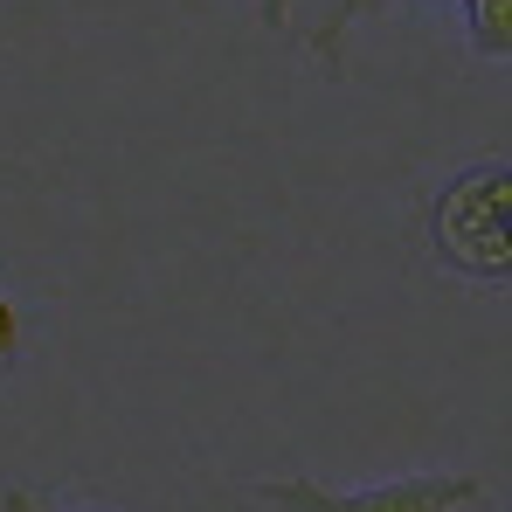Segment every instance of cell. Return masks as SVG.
<instances>
[{
    "mask_svg": "<svg viewBox=\"0 0 512 512\" xmlns=\"http://www.w3.org/2000/svg\"><path fill=\"white\" fill-rule=\"evenodd\" d=\"M256 21L263 28H291V0H256Z\"/></svg>",
    "mask_w": 512,
    "mask_h": 512,
    "instance_id": "6",
    "label": "cell"
},
{
    "mask_svg": "<svg viewBox=\"0 0 512 512\" xmlns=\"http://www.w3.org/2000/svg\"><path fill=\"white\" fill-rule=\"evenodd\" d=\"M0 512H42V506H35L28 492H0Z\"/></svg>",
    "mask_w": 512,
    "mask_h": 512,
    "instance_id": "7",
    "label": "cell"
},
{
    "mask_svg": "<svg viewBox=\"0 0 512 512\" xmlns=\"http://www.w3.org/2000/svg\"><path fill=\"white\" fill-rule=\"evenodd\" d=\"M256 499L277 512H457L485 499V478L423 471V478H388V485H360V492H333L312 478H256Z\"/></svg>",
    "mask_w": 512,
    "mask_h": 512,
    "instance_id": "2",
    "label": "cell"
},
{
    "mask_svg": "<svg viewBox=\"0 0 512 512\" xmlns=\"http://www.w3.org/2000/svg\"><path fill=\"white\" fill-rule=\"evenodd\" d=\"M506 201H512L506 160H485V167L457 173V180L429 201V250L443 256L457 277H478V284H512Z\"/></svg>",
    "mask_w": 512,
    "mask_h": 512,
    "instance_id": "1",
    "label": "cell"
},
{
    "mask_svg": "<svg viewBox=\"0 0 512 512\" xmlns=\"http://www.w3.org/2000/svg\"><path fill=\"white\" fill-rule=\"evenodd\" d=\"M381 7H395V0H326V14H319V28H312V49H319V63L326 70H340V42L353 21H367V14H381Z\"/></svg>",
    "mask_w": 512,
    "mask_h": 512,
    "instance_id": "3",
    "label": "cell"
},
{
    "mask_svg": "<svg viewBox=\"0 0 512 512\" xmlns=\"http://www.w3.org/2000/svg\"><path fill=\"white\" fill-rule=\"evenodd\" d=\"M14 353H21V312H14V298L0 291V374H7Z\"/></svg>",
    "mask_w": 512,
    "mask_h": 512,
    "instance_id": "5",
    "label": "cell"
},
{
    "mask_svg": "<svg viewBox=\"0 0 512 512\" xmlns=\"http://www.w3.org/2000/svg\"><path fill=\"white\" fill-rule=\"evenodd\" d=\"M464 14H471V49L478 56H512V0H464Z\"/></svg>",
    "mask_w": 512,
    "mask_h": 512,
    "instance_id": "4",
    "label": "cell"
}]
</instances>
